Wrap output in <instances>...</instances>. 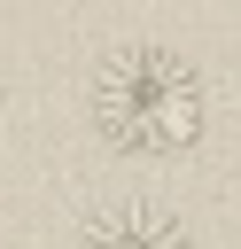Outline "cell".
Instances as JSON below:
<instances>
[{
  "instance_id": "cell-1",
  "label": "cell",
  "mask_w": 241,
  "mask_h": 249,
  "mask_svg": "<svg viewBox=\"0 0 241 249\" xmlns=\"http://www.w3.org/2000/svg\"><path fill=\"white\" fill-rule=\"evenodd\" d=\"M93 132L117 148V156H187L210 124V93L194 78L187 54L140 39V47H117L101 70H93Z\"/></svg>"
},
{
  "instance_id": "cell-2",
  "label": "cell",
  "mask_w": 241,
  "mask_h": 249,
  "mask_svg": "<svg viewBox=\"0 0 241 249\" xmlns=\"http://www.w3.org/2000/svg\"><path fill=\"white\" fill-rule=\"evenodd\" d=\"M78 249H194V233L163 202H101L78 226Z\"/></svg>"
}]
</instances>
